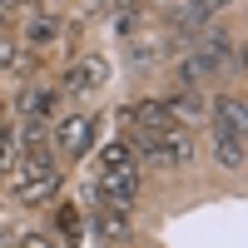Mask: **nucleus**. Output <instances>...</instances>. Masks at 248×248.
I'll return each mask as SVG.
<instances>
[{"instance_id":"6","label":"nucleus","mask_w":248,"mask_h":248,"mask_svg":"<svg viewBox=\"0 0 248 248\" xmlns=\"http://www.w3.org/2000/svg\"><path fill=\"white\" fill-rule=\"evenodd\" d=\"M105 79H109V65L94 55V60H79V65L65 75V90H70V94H90V90L105 85Z\"/></svg>"},{"instance_id":"4","label":"nucleus","mask_w":248,"mask_h":248,"mask_svg":"<svg viewBox=\"0 0 248 248\" xmlns=\"http://www.w3.org/2000/svg\"><path fill=\"white\" fill-rule=\"evenodd\" d=\"M90 218H94V233H99V238H109V243L129 238V209H124V203H109V199H99L94 209H90Z\"/></svg>"},{"instance_id":"11","label":"nucleus","mask_w":248,"mask_h":248,"mask_svg":"<svg viewBox=\"0 0 248 248\" xmlns=\"http://www.w3.org/2000/svg\"><path fill=\"white\" fill-rule=\"evenodd\" d=\"M55 35H60V20H50V15H40L35 25H30V45H50Z\"/></svg>"},{"instance_id":"8","label":"nucleus","mask_w":248,"mask_h":248,"mask_svg":"<svg viewBox=\"0 0 248 248\" xmlns=\"http://www.w3.org/2000/svg\"><path fill=\"white\" fill-rule=\"evenodd\" d=\"M214 154L223 169H243V129H229L214 119Z\"/></svg>"},{"instance_id":"2","label":"nucleus","mask_w":248,"mask_h":248,"mask_svg":"<svg viewBox=\"0 0 248 248\" xmlns=\"http://www.w3.org/2000/svg\"><path fill=\"white\" fill-rule=\"evenodd\" d=\"M139 159L159 164V169H179V164L194 159V134L184 124H164V129H129Z\"/></svg>"},{"instance_id":"10","label":"nucleus","mask_w":248,"mask_h":248,"mask_svg":"<svg viewBox=\"0 0 248 248\" xmlns=\"http://www.w3.org/2000/svg\"><path fill=\"white\" fill-rule=\"evenodd\" d=\"M15 149H20V139H15V129H0V179L10 174V164H15Z\"/></svg>"},{"instance_id":"14","label":"nucleus","mask_w":248,"mask_h":248,"mask_svg":"<svg viewBox=\"0 0 248 248\" xmlns=\"http://www.w3.org/2000/svg\"><path fill=\"white\" fill-rule=\"evenodd\" d=\"M109 5H124V0H109Z\"/></svg>"},{"instance_id":"7","label":"nucleus","mask_w":248,"mask_h":248,"mask_svg":"<svg viewBox=\"0 0 248 248\" xmlns=\"http://www.w3.org/2000/svg\"><path fill=\"white\" fill-rule=\"evenodd\" d=\"M124 119H129V129H164V124H174V109L169 99H144V105L124 109Z\"/></svg>"},{"instance_id":"1","label":"nucleus","mask_w":248,"mask_h":248,"mask_svg":"<svg viewBox=\"0 0 248 248\" xmlns=\"http://www.w3.org/2000/svg\"><path fill=\"white\" fill-rule=\"evenodd\" d=\"M94 189H99V199H109V203H124V209L134 203V194H139V169H134L129 139H114V144H105V149H99Z\"/></svg>"},{"instance_id":"3","label":"nucleus","mask_w":248,"mask_h":248,"mask_svg":"<svg viewBox=\"0 0 248 248\" xmlns=\"http://www.w3.org/2000/svg\"><path fill=\"white\" fill-rule=\"evenodd\" d=\"M99 134V114H65L55 124V144H60V154H85L90 144Z\"/></svg>"},{"instance_id":"5","label":"nucleus","mask_w":248,"mask_h":248,"mask_svg":"<svg viewBox=\"0 0 248 248\" xmlns=\"http://www.w3.org/2000/svg\"><path fill=\"white\" fill-rule=\"evenodd\" d=\"M55 194H60V169H40V174L15 184V199L25 203V209H40V203H50Z\"/></svg>"},{"instance_id":"12","label":"nucleus","mask_w":248,"mask_h":248,"mask_svg":"<svg viewBox=\"0 0 248 248\" xmlns=\"http://www.w3.org/2000/svg\"><path fill=\"white\" fill-rule=\"evenodd\" d=\"M60 229H65V248H79V214L70 209V203L60 209Z\"/></svg>"},{"instance_id":"13","label":"nucleus","mask_w":248,"mask_h":248,"mask_svg":"<svg viewBox=\"0 0 248 248\" xmlns=\"http://www.w3.org/2000/svg\"><path fill=\"white\" fill-rule=\"evenodd\" d=\"M15 248H55V243H50V238H45V233H25V238H20V243H15Z\"/></svg>"},{"instance_id":"9","label":"nucleus","mask_w":248,"mask_h":248,"mask_svg":"<svg viewBox=\"0 0 248 248\" xmlns=\"http://www.w3.org/2000/svg\"><path fill=\"white\" fill-rule=\"evenodd\" d=\"M50 109H55V90H35V94H25V114L40 124V119H50Z\"/></svg>"}]
</instances>
